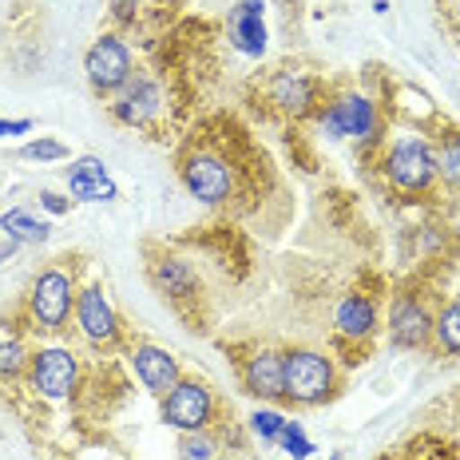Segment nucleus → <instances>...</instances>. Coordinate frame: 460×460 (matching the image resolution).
Wrapping results in <instances>:
<instances>
[{"label": "nucleus", "mask_w": 460, "mask_h": 460, "mask_svg": "<svg viewBox=\"0 0 460 460\" xmlns=\"http://www.w3.org/2000/svg\"><path fill=\"white\" fill-rule=\"evenodd\" d=\"M40 203L52 210V215H64V210H68V199H60V195H52V190H44L40 195Z\"/></svg>", "instance_id": "28"}, {"label": "nucleus", "mask_w": 460, "mask_h": 460, "mask_svg": "<svg viewBox=\"0 0 460 460\" xmlns=\"http://www.w3.org/2000/svg\"><path fill=\"white\" fill-rule=\"evenodd\" d=\"M322 128L341 139H369L373 128H377V115H373V103L366 95H341V100L330 103V111L322 115Z\"/></svg>", "instance_id": "9"}, {"label": "nucleus", "mask_w": 460, "mask_h": 460, "mask_svg": "<svg viewBox=\"0 0 460 460\" xmlns=\"http://www.w3.org/2000/svg\"><path fill=\"white\" fill-rule=\"evenodd\" d=\"M32 131V119H0V139L4 136H24Z\"/></svg>", "instance_id": "27"}, {"label": "nucleus", "mask_w": 460, "mask_h": 460, "mask_svg": "<svg viewBox=\"0 0 460 460\" xmlns=\"http://www.w3.org/2000/svg\"><path fill=\"white\" fill-rule=\"evenodd\" d=\"M270 103L290 115H310L318 103V84L305 72H278L270 80Z\"/></svg>", "instance_id": "11"}, {"label": "nucleus", "mask_w": 460, "mask_h": 460, "mask_svg": "<svg viewBox=\"0 0 460 460\" xmlns=\"http://www.w3.org/2000/svg\"><path fill=\"white\" fill-rule=\"evenodd\" d=\"M32 389L40 393L48 401H64L68 393L75 389V377H80V366H75V358L68 349H40L32 353Z\"/></svg>", "instance_id": "7"}, {"label": "nucleus", "mask_w": 460, "mask_h": 460, "mask_svg": "<svg viewBox=\"0 0 460 460\" xmlns=\"http://www.w3.org/2000/svg\"><path fill=\"white\" fill-rule=\"evenodd\" d=\"M210 413H215V397L203 381H179L163 401V420L179 433H203L210 425Z\"/></svg>", "instance_id": "4"}, {"label": "nucleus", "mask_w": 460, "mask_h": 460, "mask_svg": "<svg viewBox=\"0 0 460 460\" xmlns=\"http://www.w3.org/2000/svg\"><path fill=\"white\" fill-rule=\"evenodd\" d=\"M389 338L401 345V349H420L429 338H433V318H429L425 302L417 298H401L389 314Z\"/></svg>", "instance_id": "10"}, {"label": "nucleus", "mask_w": 460, "mask_h": 460, "mask_svg": "<svg viewBox=\"0 0 460 460\" xmlns=\"http://www.w3.org/2000/svg\"><path fill=\"white\" fill-rule=\"evenodd\" d=\"M0 234H4V215H0Z\"/></svg>", "instance_id": "29"}, {"label": "nucleus", "mask_w": 460, "mask_h": 460, "mask_svg": "<svg viewBox=\"0 0 460 460\" xmlns=\"http://www.w3.org/2000/svg\"><path fill=\"white\" fill-rule=\"evenodd\" d=\"M179 453H183V460H215V440L203 433H187Z\"/></svg>", "instance_id": "26"}, {"label": "nucleus", "mask_w": 460, "mask_h": 460, "mask_svg": "<svg viewBox=\"0 0 460 460\" xmlns=\"http://www.w3.org/2000/svg\"><path fill=\"white\" fill-rule=\"evenodd\" d=\"M155 108H159V92H155L151 80H131L128 92L111 103V111H115L119 123H143Z\"/></svg>", "instance_id": "16"}, {"label": "nucleus", "mask_w": 460, "mask_h": 460, "mask_svg": "<svg viewBox=\"0 0 460 460\" xmlns=\"http://www.w3.org/2000/svg\"><path fill=\"white\" fill-rule=\"evenodd\" d=\"M282 393L298 405H318L333 393V361L314 349L282 353Z\"/></svg>", "instance_id": "1"}, {"label": "nucleus", "mask_w": 460, "mask_h": 460, "mask_svg": "<svg viewBox=\"0 0 460 460\" xmlns=\"http://www.w3.org/2000/svg\"><path fill=\"white\" fill-rule=\"evenodd\" d=\"M333 325H338L341 338H369L373 325H377V310H373L369 298L349 294V298H341L338 314H333Z\"/></svg>", "instance_id": "17"}, {"label": "nucleus", "mask_w": 460, "mask_h": 460, "mask_svg": "<svg viewBox=\"0 0 460 460\" xmlns=\"http://www.w3.org/2000/svg\"><path fill=\"white\" fill-rule=\"evenodd\" d=\"M75 325H80V333L95 345H111L119 338V318H115L108 294H103L100 286L75 294Z\"/></svg>", "instance_id": "8"}, {"label": "nucleus", "mask_w": 460, "mask_h": 460, "mask_svg": "<svg viewBox=\"0 0 460 460\" xmlns=\"http://www.w3.org/2000/svg\"><path fill=\"white\" fill-rule=\"evenodd\" d=\"M262 4L266 0H243L230 13V40L238 52L246 56H262L266 52V24H262Z\"/></svg>", "instance_id": "12"}, {"label": "nucleus", "mask_w": 460, "mask_h": 460, "mask_svg": "<svg viewBox=\"0 0 460 460\" xmlns=\"http://www.w3.org/2000/svg\"><path fill=\"white\" fill-rule=\"evenodd\" d=\"M243 381H246V393L254 397H286L282 393V353H254L243 369Z\"/></svg>", "instance_id": "15"}, {"label": "nucleus", "mask_w": 460, "mask_h": 460, "mask_svg": "<svg viewBox=\"0 0 460 460\" xmlns=\"http://www.w3.org/2000/svg\"><path fill=\"white\" fill-rule=\"evenodd\" d=\"M151 274H155L159 290L171 294V298H187V294H195V270H190L183 258H159V262L151 266Z\"/></svg>", "instance_id": "18"}, {"label": "nucleus", "mask_w": 460, "mask_h": 460, "mask_svg": "<svg viewBox=\"0 0 460 460\" xmlns=\"http://www.w3.org/2000/svg\"><path fill=\"white\" fill-rule=\"evenodd\" d=\"M68 190L75 199H84V203H111V199H115L111 175L103 171V163L92 159V155L68 167Z\"/></svg>", "instance_id": "14"}, {"label": "nucleus", "mask_w": 460, "mask_h": 460, "mask_svg": "<svg viewBox=\"0 0 460 460\" xmlns=\"http://www.w3.org/2000/svg\"><path fill=\"white\" fill-rule=\"evenodd\" d=\"M84 72L95 92H119L131 84V52L119 36H100L88 56H84Z\"/></svg>", "instance_id": "3"}, {"label": "nucleus", "mask_w": 460, "mask_h": 460, "mask_svg": "<svg viewBox=\"0 0 460 460\" xmlns=\"http://www.w3.org/2000/svg\"><path fill=\"white\" fill-rule=\"evenodd\" d=\"M385 167H389L393 183H397L401 190H409V195H417V190H429V187H433V179H437V155L420 139L393 143Z\"/></svg>", "instance_id": "5"}, {"label": "nucleus", "mask_w": 460, "mask_h": 460, "mask_svg": "<svg viewBox=\"0 0 460 460\" xmlns=\"http://www.w3.org/2000/svg\"><path fill=\"white\" fill-rule=\"evenodd\" d=\"M433 333L445 353H460V302H448L440 310V318L433 322Z\"/></svg>", "instance_id": "20"}, {"label": "nucleus", "mask_w": 460, "mask_h": 460, "mask_svg": "<svg viewBox=\"0 0 460 460\" xmlns=\"http://www.w3.org/2000/svg\"><path fill=\"white\" fill-rule=\"evenodd\" d=\"M183 183L195 199H203V203H223L230 195V187H234V171H230V163L223 155H215V151H195V155H187L183 163Z\"/></svg>", "instance_id": "6"}, {"label": "nucleus", "mask_w": 460, "mask_h": 460, "mask_svg": "<svg viewBox=\"0 0 460 460\" xmlns=\"http://www.w3.org/2000/svg\"><path fill=\"white\" fill-rule=\"evenodd\" d=\"M278 440H282V448H286V453H294V460H305V456L314 453V445H310V440H305V433H302L298 425H294V420H286V425H282V433H278Z\"/></svg>", "instance_id": "23"}, {"label": "nucleus", "mask_w": 460, "mask_h": 460, "mask_svg": "<svg viewBox=\"0 0 460 460\" xmlns=\"http://www.w3.org/2000/svg\"><path fill=\"white\" fill-rule=\"evenodd\" d=\"M136 373H139L143 385H147L151 393H163V397L179 385V361L171 358L167 349H159V345H139L136 349Z\"/></svg>", "instance_id": "13"}, {"label": "nucleus", "mask_w": 460, "mask_h": 460, "mask_svg": "<svg viewBox=\"0 0 460 460\" xmlns=\"http://www.w3.org/2000/svg\"><path fill=\"white\" fill-rule=\"evenodd\" d=\"M437 171L448 179L453 187H460V131H448L437 147Z\"/></svg>", "instance_id": "21"}, {"label": "nucleus", "mask_w": 460, "mask_h": 460, "mask_svg": "<svg viewBox=\"0 0 460 460\" xmlns=\"http://www.w3.org/2000/svg\"><path fill=\"white\" fill-rule=\"evenodd\" d=\"M48 230H52V226H48V223H40V218H32V215H28V210H8V215H4V234L8 238H16V243H44V238H48Z\"/></svg>", "instance_id": "19"}, {"label": "nucleus", "mask_w": 460, "mask_h": 460, "mask_svg": "<svg viewBox=\"0 0 460 460\" xmlns=\"http://www.w3.org/2000/svg\"><path fill=\"white\" fill-rule=\"evenodd\" d=\"M28 310H32L36 330H44V333L64 330V325H68V318H72V310H75L72 274L60 270V266L44 270V274L32 282V294H28Z\"/></svg>", "instance_id": "2"}, {"label": "nucleus", "mask_w": 460, "mask_h": 460, "mask_svg": "<svg viewBox=\"0 0 460 460\" xmlns=\"http://www.w3.org/2000/svg\"><path fill=\"white\" fill-rule=\"evenodd\" d=\"M251 425H254V433L262 437V440H278V433H282V425H286V417L274 413V409H258V413L251 417Z\"/></svg>", "instance_id": "24"}, {"label": "nucleus", "mask_w": 460, "mask_h": 460, "mask_svg": "<svg viewBox=\"0 0 460 460\" xmlns=\"http://www.w3.org/2000/svg\"><path fill=\"white\" fill-rule=\"evenodd\" d=\"M32 366V358H28V349H24V341H16V338H4L0 341V377H21V373Z\"/></svg>", "instance_id": "22"}, {"label": "nucleus", "mask_w": 460, "mask_h": 460, "mask_svg": "<svg viewBox=\"0 0 460 460\" xmlns=\"http://www.w3.org/2000/svg\"><path fill=\"white\" fill-rule=\"evenodd\" d=\"M24 159H68V147L64 143H56V139H32V143H24V151H21Z\"/></svg>", "instance_id": "25"}]
</instances>
